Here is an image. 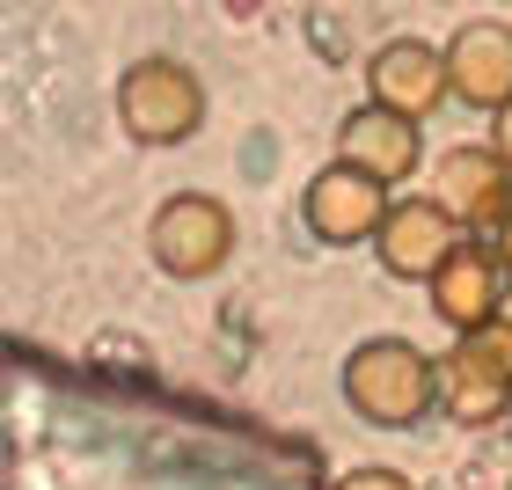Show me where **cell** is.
<instances>
[{"label": "cell", "mask_w": 512, "mask_h": 490, "mask_svg": "<svg viewBox=\"0 0 512 490\" xmlns=\"http://www.w3.org/2000/svg\"><path fill=\"white\" fill-rule=\"evenodd\" d=\"M118 125L132 147H183L205 132V81L169 52H147L118 74Z\"/></svg>", "instance_id": "obj_2"}, {"label": "cell", "mask_w": 512, "mask_h": 490, "mask_svg": "<svg viewBox=\"0 0 512 490\" xmlns=\"http://www.w3.org/2000/svg\"><path fill=\"white\" fill-rule=\"evenodd\" d=\"M491 242H498V256H505V271H512V213H505V220L491 227Z\"/></svg>", "instance_id": "obj_14"}, {"label": "cell", "mask_w": 512, "mask_h": 490, "mask_svg": "<svg viewBox=\"0 0 512 490\" xmlns=\"http://www.w3.org/2000/svg\"><path fill=\"white\" fill-rule=\"evenodd\" d=\"M505 278L512 271H505L498 242H461L447 264H439V278L425 286V300H432V315L447 322L454 337H469V330L505 315Z\"/></svg>", "instance_id": "obj_9"}, {"label": "cell", "mask_w": 512, "mask_h": 490, "mask_svg": "<svg viewBox=\"0 0 512 490\" xmlns=\"http://www.w3.org/2000/svg\"><path fill=\"white\" fill-rule=\"evenodd\" d=\"M388 205H395V198H388L381 176L352 169V161H330V169H315L308 191H300V220H308V235H315L322 249H359V242L381 235Z\"/></svg>", "instance_id": "obj_5"}, {"label": "cell", "mask_w": 512, "mask_h": 490, "mask_svg": "<svg viewBox=\"0 0 512 490\" xmlns=\"http://www.w3.org/2000/svg\"><path fill=\"white\" fill-rule=\"evenodd\" d=\"M432 198L447 205V213L469 227H498L505 213H512V161L498 154V147H447L432 161Z\"/></svg>", "instance_id": "obj_11"}, {"label": "cell", "mask_w": 512, "mask_h": 490, "mask_svg": "<svg viewBox=\"0 0 512 490\" xmlns=\"http://www.w3.org/2000/svg\"><path fill=\"white\" fill-rule=\"evenodd\" d=\"M344 403L381 432H410L439 417V359L410 337H366L344 352Z\"/></svg>", "instance_id": "obj_1"}, {"label": "cell", "mask_w": 512, "mask_h": 490, "mask_svg": "<svg viewBox=\"0 0 512 490\" xmlns=\"http://www.w3.org/2000/svg\"><path fill=\"white\" fill-rule=\"evenodd\" d=\"M447 96H454V81H447V44L388 37L381 52L366 59V103H381V110H403V118L425 125Z\"/></svg>", "instance_id": "obj_7"}, {"label": "cell", "mask_w": 512, "mask_h": 490, "mask_svg": "<svg viewBox=\"0 0 512 490\" xmlns=\"http://www.w3.org/2000/svg\"><path fill=\"white\" fill-rule=\"evenodd\" d=\"M491 132H498V139H491V147H498V154L512 161V103H505V110H498V118H491Z\"/></svg>", "instance_id": "obj_13"}, {"label": "cell", "mask_w": 512, "mask_h": 490, "mask_svg": "<svg viewBox=\"0 0 512 490\" xmlns=\"http://www.w3.org/2000/svg\"><path fill=\"white\" fill-rule=\"evenodd\" d=\"M447 81H454L461 110L498 118V110L512 103V22H498V15H469L461 22V30L447 37Z\"/></svg>", "instance_id": "obj_10"}, {"label": "cell", "mask_w": 512, "mask_h": 490, "mask_svg": "<svg viewBox=\"0 0 512 490\" xmlns=\"http://www.w3.org/2000/svg\"><path fill=\"white\" fill-rule=\"evenodd\" d=\"M461 242H469V227H461L447 205L425 191V198H395L388 205V220H381V235H374V256H381L388 278H403V286H432L439 264H447Z\"/></svg>", "instance_id": "obj_6"}, {"label": "cell", "mask_w": 512, "mask_h": 490, "mask_svg": "<svg viewBox=\"0 0 512 490\" xmlns=\"http://www.w3.org/2000/svg\"><path fill=\"white\" fill-rule=\"evenodd\" d=\"M330 490H417L403 469H381V461H374V469H352V476H337Z\"/></svg>", "instance_id": "obj_12"}, {"label": "cell", "mask_w": 512, "mask_h": 490, "mask_svg": "<svg viewBox=\"0 0 512 490\" xmlns=\"http://www.w3.org/2000/svg\"><path fill=\"white\" fill-rule=\"evenodd\" d=\"M235 242H242V227H235V213H227L213 191H176V198H161L154 220H147L154 264L169 271V278H183V286H198V278L227 271Z\"/></svg>", "instance_id": "obj_4"}, {"label": "cell", "mask_w": 512, "mask_h": 490, "mask_svg": "<svg viewBox=\"0 0 512 490\" xmlns=\"http://www.w3.org/2000/svg\"><path fill=\"white\" fill-rule=\"evenodd\" d=\"M337 161H352V169L381 176L388 191H403V183L425 169V125L403 118V110H381V103H359L337 118Z\"/></svg>", "instance_id": "obj_8"}, {"label": "cell", "mask_w": 512, "mask_h": 490, "mask_svg": "<svg viewBox=\"0 0 512 490\" xmlns=\"http://www.w3.org/2000/svg\"><path fill=\"white\" fill-rule=\"evenodd\" d=\"M505 410H512V315L454 337V352L439 359V417L447 425L483 432Z\"/></svg>", "instance_id": "obj_3"}]
</instances>
